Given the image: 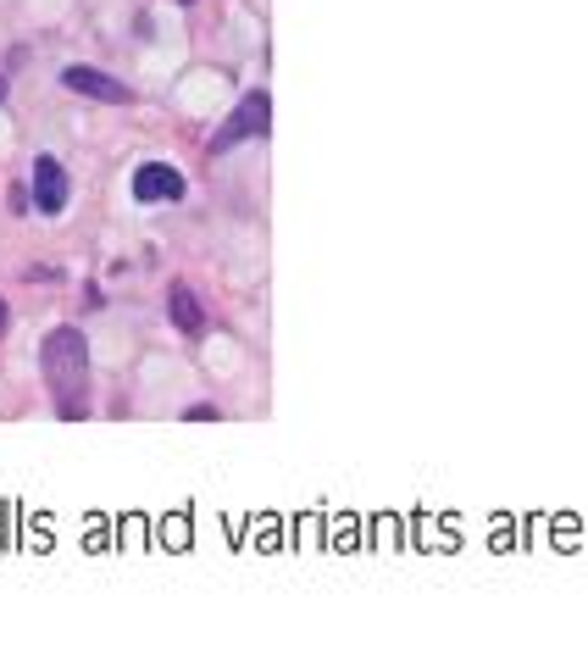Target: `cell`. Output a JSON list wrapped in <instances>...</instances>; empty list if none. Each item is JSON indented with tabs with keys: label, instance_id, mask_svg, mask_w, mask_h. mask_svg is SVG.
Here are the masks:
<instances>
[{
	"label": "cell",
	"instance_id": "obj_1",
	"mask_svg": "<svg viewBox=\"0 0 588 661\" xmlns=\"http://www.w3.org/2000/svg\"><path fill=\"white\" fill-rule=\"evenodd\" d=\"M40 368L51 384V401L68 423H79L90 412V340L79 328H51L40 345Z\"/></svg>",
	"mask_w": 588,
	"mask_h": 661
},
{
	"label": "cell",
	"instance_id": "obj_2",
	"mask_svg": "<svg viewBox=\"0 0 588 661\" xmlns=\"http://www.w3.org/2000/svg\"><path fill=\"white\" fill-rule=\"evenodd\" d=\"M267 123H272V101H267L261 90H250V95L234 106V117L223 123V134L212 140V151H228V145L250 140V134H267Z\"/></svg>",
	"mask_w": 588,
	"mask_h": 661
},
{
	"label": "cell",
	"instance_id": "obj_3",
	"mask_svg": "<svg viewBox=\"0 0 588 661\" xmlns=\"http://www.w3.org/2000/svg\"><path fill=\"white\" fill-rule=\"evenodd\" d=\"M62 84H68L73 95H90V101H106V106H128V101H134V90H128V84H117L112 73L84 68V62H79V68H68V73H62Z\"/></svg>",
	"mask_w": 588,
	"mask_h": 661
},
{
	"label": "cell",
	"instance_id": "obj_4",
	"mask_svg": "<svg viewBox=\"0 0 588 661\" xmlns=\"http://www.w3.org/2000/svg\"><path fill=\"white\" fill-rule=\"evenodd\" d=\"M134 195H140L145 206L184 200V173H178V167H167V162H145V167L134 173Z\"/></svg>",
	"mask_w": 588,
	"mask_h": 661
},
{
	"label": "cell",
	"instance_id": "obj_5",
	"mask_svg": "<svg viewBox=\"0 0 588 661\" xmlns=\"http://www.w3.org/2000/svg\"><path fill=\"white\" fill-rule=\"evenodd\" d=\"M68 206V167L56 156H34V211H62Z\"/></svg>",
	"mask_w": 588,
	"mask_h": 661
},
{
	"label": "cell",
	"instance_id": "obj_6",
	"mask_svg": "<svg viewBox=\"0 0 588 661\" xmlns=\"http://www.w3.org/2000/svg\"><path fill=\"white\" fill-rule=\"evenodd\" d=\"M167 311H173V322L184 328V334H200V322H206V311H200V300H195V289L178 278L173 289H167Z\"/></svg>",
	"mask_w": 588,
	"mask_h": 661
},
{
	"label": "cell",
	"instance_id": "obj_7",
	"mask_svg": "<svg viewBox=\"0 0 588 661\" xmlns=\"http://www.w3.org/2000/svg\"><path fill=\"white\" fill-rule=\"evenodd\" d=\"M0 328H7V300H0Z\"/></svg>",
	"mask_w": 588,
	"mask_h": 661
},
{
	"label": "cell",
	"instance_id": "obj_8",
	"mask_svg": "<svg viewBox=\"0 0 588 661\" xmlns=\"http://www.w3.org/2000/svg\"><path fill=\"white\" fill-rule=\"evenodd\" d=\"M0 95H7V73H0Z\"/></svg>",
	"mask_w": 588,
	"mask_h": 661
}]
</instances>
